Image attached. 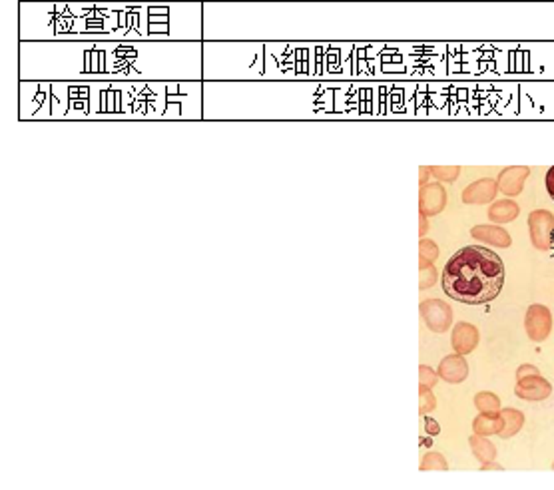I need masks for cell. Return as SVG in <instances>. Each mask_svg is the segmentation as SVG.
<instances>
[{
  "label": "cell",
  "instance_id": "1",
  "mask_svg": "<svg viewBox=\"0 0 554 490\" xmlns=\"http://www.w3.org/2000/svg\"><path fill=\"white\" fill-rule=\"evenodd\" d=\"M504 285V263L480 245L458 249L443 269V289L465 305H482L499 297Z\"/></svg>",
  "mask_w": 554,
  "mask_h": 490
},
{
  "label": "cell",
  "instance_id": "2",
  "mask_svg": "<svg viewBox=\"0 0 554 490\" xmlns=\"http://www.w3.org/2000/svg\"><path fill=\"white\" fill-rule=\"evenodd\" d=\"M528 234L531 241L538 251H548L553 247L554 215L548 210H534L528 215Z\"/></svg>",
  "mask_w": 554,
  "mask_h": 490
},
{
  "label": "cell",
  "instance_id": "3",
  "mask_svg": "<svg viewBox=\"0 0 554 490\" xmlns=\"http://www.w3.org/2000/svg\"><path fill=\"white\" fill-rule=\"evenodd\" d=\"M524 329H526V335L528 339L534 343H543L548 339L550 331H553V315H550V309L544 307V305H538L534 303L526 309V315H524Z\"/></svg>",
  "mask_w": 554,
  "mask_h": 490
},
{
  "label": "cell",
  "instance_id": "4",
  "mask_svg": "<svg viewBox=\"0 0 554 490\" xmlns=\"http://www.w3.org/2000/svg\"><path fill=\"white\" fill-rule=\"evenodd\" d=\"M421 319L433 333H445L453 323V309L441 299H426L421 303Z\"/></svg>",
  "mask_w": 554,
  "mask_h": 490
},
{
  "label": "cell",
  "instance_id": "5",
  "mask_svg": "<svg viewBox=\"0 0 554 490\" xmlns=\"http://www.w3.org/2000/svg\"><path fill=\"white\" fill-rule=\"evenodd\" d=\"M447 207V190L441 183H425L419 192V210L423 215H439Z\"/></svg>",
  "mask_w": 554,
  "mask_h": 490
},
{
  "label": "cell",
  "instance_id": "6",
  "mask_svg": "<svg viewBox=\"0 0 554 490\" xmlns=\"http://www.w3.org/2000/svg\"><path fill=\"white\" fill-rule=\"evenodd\" d=\"M553 393V384L544 379L543 375H533V377H524L519 379V383L514 387V394L522 401H544Z\"/></svg>",
  "mask_w": 554,
  "mask_h": 490
},
{
  "label": "cell",
  "instance_id": "7",
  "mask_svg": "<svg viewBox=\"0 0 554 490\" xmlns=\"http://www.w3.org/2000/svg\"><path fill=\"white\" fill-rule=\"evenodd\" d=\"M531 176V168L528 166H511V168H504V170L499 173L497 178V186H499V192L504 193L507 198H514L519 195L524 190V181L528 180Z\"/></svg>",
  "mask_w": 554,
  "mask_h": 490
},
{
  "label": "cell",
  "instance_id": "8",
  "mask_svg": "<svg viewBox=\"0 0 554 490\" xmlns=\"http://www.w3.org/2000/svg\"><path fill=\"white\" fill-rule=\"evenodd\" d=\"M497 193H499L497 180H492V178H480V180L473 181L470 186L465 188L463 202L467 203V205H485V203L494 202Z\"/></svg>",
  "mask_w": 554,
  "mask_h": 490
},
{
  "label": "cell",
  "instance_id": "9",
  "mask_svg": "<svg viewBox=\"0 0 554 490\" xmlns=\"http://www.w3.org/2000/svg\"><path fill=\"white\" fill-rule=\"evenodd\" d=\"M437 373L445 383L458 384L469 377V363L465 361V355L453 353L441 361Z\"/></svg>",
  "mask_w": 554,
  "mask_h": 490
},
{
  "label": "cell",
  "instance_id": "10",
  "mask_svg": "<svg viewBox=\"0 0 554 490\" xmlns=\"http://www.w3.org/2000/svg\"><path fill=\"white\" fill-rule=\"evenodd\" d=\"M479 329L473 325V323H467V321H460L455 325L453 329V337H451V343H453V349L458 355H469L477 349L479 345Z\"/></svg>",
  "mask_w": 554,
  "mask_h": 490
},
{
  "label": "cell",
  "instance_id": "11",
  "mask_svg": "<svg viewBox=\"0 0 554 490\" xmlns=\"http://www.w3.org/2000/svg\"><path fill=\"white\" fill-rule=\"evenodd\" d=\"M470 235L475 237V239H479V241H485V244L492 245V247H511L512 244V237L511 234L501 227V225H475L473 229H470Z\"/></svg>",
  "mask_w": 554,
  "mask_h": 490
},
{
  "label": "cell",
  "instance_id": "12",
  "mask_svg": "<svg viewBox=\"0 0 554 490\" xmlns=\"http://www.w3.org/2000/svg\"><path fill=\"white\" fill-rule=\"evenodd\" d=\"M519 212H521V207H519V203L512 202L509 198H504V200H499V202H492L489 207V220L492 224L502 225V224H511L514 222L516 217H519Z\"/></svg>",
  "mask_w": 554,
  "mask_h": 490
},
{
  "label": "cell",
  "instance_id": "13",
  "mask_svg": "<svg viewBox=\"0 0 554 490\" xmlns=\"http://www.w3.org/2000/svg\"><path fill=\"white\" fill-rule=\"evenodd\" d=\"M473 431H475V435H482V437L499 435L502 431L501 413H480L473 421Z\"/></svg>",
  "mask_w": 554,
  "mask_h": 490
},
{
  "label": "cell",
  "instance_id": "14",
  "mask_svg": "<svg viewBox=\"0 0 554 490\" xmlns=\"http://www.w3.org/2000/svg\"><path fill=\"white\" fill-rule=\"evenodd\" d=\"M501 416H502V431L499 433V437L501 438H512L524 425V415H522L519 409H501Z\"/></svg>",
  "mask_w": 554,
  "mask_h": 490
},
{
  "label": "cell",
  "instance_id": "15",
  "mask_svg": "<svg viewBox=\"0 0 554 490\" xmlns=\"http://www.w3.org/2000/svg\"><path fill=\"white\" fill-rule=\"evenodd\" d=\"M470 450L475 458H479L480 462H489V460H494L497 458V447L489 440V437H482V435H473L469 438Z\"/></svg>",
  "mask_w": 554,
  "mask_h": 490
},
{
  "label": "cell",
  "instance_id": "16",
  "mask_svg": "<svg viewBox=\"0 0 554 490\" xmlns=\"http://www.w3.org/2000/svg\"><path fill=\"white\" fill-rule=\"evenodd\" d=\"M475 406L479 413H501V399L494 393L482 391L475 394Z\"/></svg>",
  "mask_w": 554,
  "mask_h": 490
},
{
  "label": "cell",
  "instance_id": "17",
  "mask_svg": "<svg viewBox=\"0 0 554 490\" xmlns=\"http://www.w3.org/2000/svg\"><path fill=\"white\" fill-rule=\"evenodd\" d=\"M437 269L435 266L431 263V261H426V259H421L419 257V289H429L433 287L435 283H437Z\"/></svg>",
  "mask_w": 554,
  "mask_h": 490
},
{
  "label": "cell",
  "instance_id": "18",
  "mask_svg": "<svg viewBox=\"0 0 554 490\" xmlns=\"http://www.w3.org/2000/svg\"><path fill=\"white\" fill-rule=\"evenodd\" d=\"M435 406H437V399H435V394L431 393V389L429 387H419V413L425 416L429 413H433L435 411Z\"/></svg>",
  "mask_w": 554,
  "mask_h": 490
},
{
  "label": "cell",
  "instance_id": "19",
  "mask_svg": "<svg viewBox=\"0 0 554 490\" xmlns=\"http://www.w3.org/2000/svg\"><path fill=\"white\" fill-rule=\"evenodd\" d=\"M448 462L447 458L443 457L441 452H426L423 460H421V470H447Z\"/></svg>",
  "mask_w": 554,
  "mask_h": 490
},
{
  "label": "cell",
  "instance_id": "20",
  "mask_svg": "<svg viewBox=\"0 0 554 490\" xmlns=\"http://www.w3.org/2000/svg\"><path fill=\"white\" fill-rule=\"evenodd\" d=\"M429 170H431V176H435L439 181H455L460 173L458 166H433Z\"/></svg>",
  "mask_w": 554,
  "mask_h": 490
},
{
  "label": "cell",
  "instance_id": "21",
  "mask_svg": "<svg viewBox=\"0 0 554 490\" xmlns=\"http://www.w3.org/2000/svg\"><path fill=\"white\" fill-rule=\"evenodd\" d=\"M419 257H421V259H426V261H431V263H435L439 257L437 244L431 241V239H421V244H419Z\"/></svg>",
  "mask_w": 554,
  "mask_h": 490
},
{
  "label": "cell",
  "instance_id": "22",
  "mask_svg": "<svg viewBox=\"0 0 554 490\" xmlns=\"http://www.w3.org/2000/svg\"><path fill=\"white\" fill-rule=\"evenodd\" d=\"M439 373H435L431 367H426V365H421L419 367V383L423 384V387H429V389H433L435 384L439 383Z\"/></svg>",
  "mask_w": 554,
  "mask_h": 490
},
{
  "label": "cell",
  "instance_id": "23",
  "mask_svg": "<svg viewBox=\"0 0 554 490\" xmlns=\"http://www.w3.org/2000/svg\"><path fill=\"white\" fill-rule=\"evenodd\" d=\"M533 375H541L534 365H521V367L516 369V381H519V379H524V377H533Z\"/></svg>",
  "mask_w": 554,
  "mask_h": 490
},
{
  "label": "cell",
  "instance_id": "24",
  "mask_svg": "<svg viewBox=\"0 0 554 490\" xmlns=\"http://www.w3.org/2000/svg\"><path fill=\"white\" fill-rule=\"evenodd\" d=\"M544 183H546V192H548V195L554 200V166L550 168V170L546 171V180H544Z\"/></svg>",
  "mask_w": 554,
  "mask_h": 490
},
{
  "label": "cell",
  "instance_id": "25",
  "mask_svg": "<svg viewBox=\"0 0 554 490\" xmlns=\"http://www.w3.org/2000/svg\"><path fill=\"white\" fill-rule=\"evenodd\" d=\"M425 431L429 433V435H439V433H441V426H439L437 421H433V418L425 416Z\"/></svg>",
  "mask_w": 554,
  "mask_h": 490
},
{
  "label": "cell",
  "instance_id": "26",
  "mask_svg": "<svg viewBox=\"0 0 554 490\" xmlns=\"http://www.w3.org/2000/svg\"><path fill=\"white\" fill-rule=\"evenodd\" d=\"M426 229H429V222H426V215H423V213H421V217H419V234H421V237H425Z\"/></svg>",
  "mask_w": 554,
  "mask_h": 490
},
{
  "label": "cell",
  "instance_id": "27",
  "mask_svg": "<svg viewBox=\"0 0 554 490\" xmlns=\"http://www.w3.org/2000/svg\"><path fill=\"white\" fill-rule=\"evenodd\" d=\"M480 470H502L501 465H497L494 460H489V462H482Z\"/></svg>",
  "mask_w": 554,
  "mask_h": 490
},
{
  "label": "cell",
  "instance_id": "28",
  "mask_svg": "<svg viewBox=\"0 0 554 490\" xmlns=\"http://www.w3.org/2000/svg\"><path fill=\"white\" fill-rule=\"evenodd\" d=\"M421 178H419V181H421V186H425L426 183V178H429V173H431V170L429 168H425V166H421Z\"/></svg>",
  "mask_w": 554,
  "mask_h": 490
},
{
  "label": "cell",
  "instance_id": "29",
  "mask_svg": "<svg viewBox=\"0 0 554 490\" xmlns=\"http://www.w3.org/2000/svg\"><path fill=\"white\" fill-rule=\"evenodd\" d=\"M553 470H554V462H553Z\"/></svg>",
  "mask_w": 554,
  "mask_h": 490
}]
</instances>
